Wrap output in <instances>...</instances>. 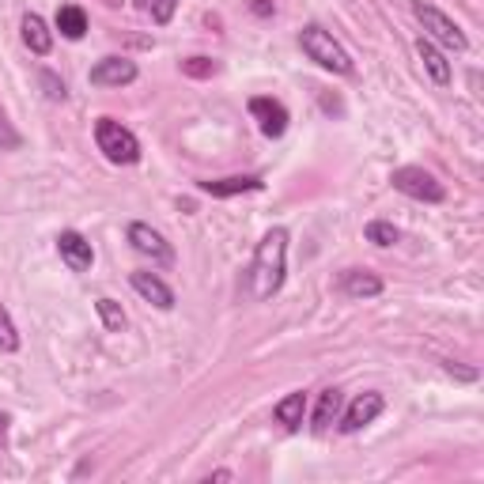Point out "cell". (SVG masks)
<instances>
[{
    "label": "cell",
    "mask_w": 484,
    "mask_h": 484,
    "mask_svg": "<svg viewBox=\"0 0 484 484\" xmlns=\"http://www.w3.org/2000/svg\"><path fill=\"white\" fill-rule=\"evenodd\" d=\"M337 413H341V390H322L318 409H314V432H329Z\"/></svg>",
    "instance_id": "obj_18"
},
{
    "label": "cell",
    "mask_w": 484,
    "mask_h": 484,
    "mask_svg": "<svg viewBox=\"0 0 484 484\" xmlns=\"http://www.w3.org/2000/svg\"><path fill=\"white\" fill-rule=\"evenodd\" d=\"M15 348H19L15 322H12V314L5 310V303H0V352H15Z\"/></svg>",
    "instance_id": "obj_21"
},
{
    "label": "cell",
    "mask_w": 484,
    "mask_h": 484,
    "mask_svg": "<svg viewBox=\"0 0 484 484\" xmlns=\"http://www.w3.org/2000/svg\"><path fill=\"white\" fill-rule=\"evenodd\" d=\"M129 242H133V250L137 254H144V258H152L156 265H171L175 261V250H171V242H166L156 227H148V223H129Z\"/></svg>",
    "instance_id": "obj_6"
},
{
    "label": "cell",
    "mask_w": 484,
    "mask_h": 484,
    "mask_svg": "<svg viewBox=\"0 0 484 484\" xmlns=\"http://www.w3.org/2000/svg\"><path fill=\"white\" fill-rule=\"evenodd\" d=\"M216 61H208V57H189V61H182V72L185 76H197V80H204V76H216Z\"/></svg>",
    "instance_id": "obj_22"
},
{
    "label": "cell",
    "mask_w": 484,
    "mask_h": 484,
    "mask_svg": "<svg viewBox=\"0 0 484 484\" xmlns=\"http://www.w3.org/2000/svg\"><path fill=\"white\" fill-rule=\"evenodd\" d=\"M254 12L258 15H272V0H254Z\"/></svg>",
    "instance_id": "obj_27"
},
{
    "label": "cell",
    "mask_w": 484,
    "mask_h": 484,
    "mask_svg": "<svg viewBox=\"0 0 484 484\" xmlns=\"http://www.w3.org/2000/svg\"><path fill=\"white\" fill-rule=\"evenodd\" d=\"M129 284L137 288V296H144L152 307H159V310H171V307H175V291L166 288V284L156 277V272H133Z\"/></svg>",
    "instance_id": "obj_12"
},
{
    "label": "cell",
    "mask_w": 484,
    "mask_h": 484,
    "mask_svg": "<svg viewBox=\"0 0 484 484\" xmlns=\"http://www.w3.org/2000/svg\"><path fill=\"white\" fill-rule=\"evenodd\" d=\"M57 250H61V258H65V265L72 272H88L91 261H95V250H91L88 239L80 235V231H61V235H57Z\"/></svg>",
    "instance_id": "obj_10"
},
{
    "label": "cell",
    "mask_w": 484,
    "mask_h": 484,
    "mask_svg": "<svg viewBox=\"0 0 484 484\" xmlns=\"http://www.w3.org/2000/svg\"><path fill=\"white\" fill-rule=\"evenodd\" d=\"M284 269H288V231L272 227L269 235L258 242L254 265H250V296L254 299H272L284 284Z\"/></svg>",
    "instance_id": "obj_1"
},
{
    "label": "cell",
    "mask_w": 484,
    "mask_h": 484,
    "mask_svg": "<svg viewBox=\"0 0 484 484\" xmlns=\"http://www.w3.org/2000/svg\"><path fill=\"white\" fill-rule=\"evenodd\" d=\"M341 291L352 299H375V296H383V280H378L371 269H345L341 272Z\"/></svg>",
    "instance_id": "obj_11"
},
{
    "label": "cell",
    "mask_w": 484,
    "mask_h": 484,
    "mask_svg": "<svg viewBox=\"0 0 484 484\" xmlns=\"http://www.w3.org/2000/svg\"><path fill=\"white\" fill-rule=\"evenodd\" d=\"M299 46H303V53L310 57V61H318L322 69H329V72H337V76H348L352 72V57L345 53V46L337 42L329 31H322V27H303V34H299Z\"/></svg>",
    "instance_id": "obj_2"
},
{
    "label": "cell",
    "mask_w": 484,
    "mask_h": 484,
    "mask_svg": "<svg viewBox=\"0 0 484 484\" xmlns=\"http://www.w3.org/2000/svg\"><path fill=\"white\" fill-rule=\"evenodd\" d=\"M24 42H27V50L31 53H38V57H46L50 50H53V34H50V27H46V19H42L38 12H27L24 15Z\"/></svg>",
    "instance_id": "obj_14"
},
{
    "label": "cell",
    "mask_w": 484,
    "mask_h": 484,
    "mask_svg": "<svg viewBox=\"0 0 484 484\" xmlns=\"http://www.w3.org/2000/svg\"><path fill=\"white\" fill-rule=\"evenodd\" d=\"M19 144H24V137H19L15 129H12V121H8V114L0 110V152H15Z\"/></svg>",
    "instance_id": "obj_23"
},
{
    "label": "cell",
    "mask_w": 484,
    "mask_h": 484,
    "mask_svg": "<svg viewBox=\"0 0 484 484\" xmlns=\"http://www.w3.org/2000/svg\"><path fill=\"white\" fill-rule=\"evenodd\" d=\"M250 114L258 118V125H261V133L265 137H284V129H288V107L280 99H269V95H258V99H250Z\"/></svg>",
    "instance_id": "obj_8"
},
{
    "label": "cell",
    "mask_w": 484,
    "mask_h": 484,
    "mask_svg": "<svg viewBox=\"0 0 484 484\" xmlns=\"http://www.w3.org/2000/svg\"><path fill=\"white\" fill-rule=\"evenodd\" d=\"M95 310H99V318H102V326H107L110 333H121L125 326H129V318H125V310H121V303H114V299H99V303H95Z\"/></svg>",
    "instance_id": "obj_19"
},
{
    "label": "cell",
    "mask_w": 484,
    "mask_h": 484,
    "mask_svg": "<svg viewBox=\"0 0 484 484\" xmlns=\"http://www.w3.org/2000/svg\"><path fill=\"white\" fill-rule=\"evenodd\" d=\"M57 31L69 42H80L83 34H88V15H83V8H76V5L57 8Z\"/></svg>",
    "instance_id": "obj_17"
},
{
    "label": "cell",
    "mask_w": 484,
    "mask_h": 484,
    "mask_svg": "<svg viewBox=\"0 0 484 484\" xmlns=\"http://www.w3.org/2000/svg\"><path fill=\"white\" fill-rule=\"evenodd\" d=\"M386 409V397L383 394H378V390H367V394H360V397H356V402L345 409V416H341V432H360V428H367L371 424V420L378 416V413H383Z\"/></svg>",
    "instance_id": "obj_7"
},
{
    "label": "cell",
    "mask_w": 484,
    "mask_h": 484,
    "mask_svg": "<svg viewBox=\"0 0 484 484\" xmlns=\"http://www.w3.org/2000/svg\"><path fill=\"white\" fill-rule=\"evenodd\" d=\"M175 8H178V0H148V12H152V19L163 27V24H171L175 19Z\"/></svg>",
    "instance_id": "obj_24"
},
{
    "label": "cell",
    "mask_w": 484,
    "mask_h": 484,
    "mask_svg": "<svg viewBox=\"0 0 484 484\" xmlns=\"http://www.w3.org/2000/svg\"><path fill=\"white\" fill-rule=\"evenodd\" d=\"M95 144H99V152L107 156L110 163H118V166H129V163L140 159V140L114 118H99L95 121Z\"/></svg>",
    "instance_id": "obj_3"
},
{
    "label": "cell",
    "mask_w": 484,
    "mask_h": 484,
    "mask_svg": "<svg viewBox=\"0 0 484 484\" xmlns=\"http://www.w3.org/2000/svg\"><path fill=\"white\" fill-rule=\"evenodd\" d=\"M447 375H458V378H466V383H473V378H477V371H466V367H454V364H447Z\"/></svg>",
    "instance_id": "obj_26"
},
{
    "label": "cell",
    "mask_w": 484,
    "mask_h": 484,
    "mask_svg": "<svg viewBox=\"0 0 484 484\" xmlns=\"http://www.w3.org/2000/svg\"><path fill=\"white\" fill-rule=\"evenodd\" d=\"M265 182L258 175H235V178H216V182H201L208 197H235V194H258Z\"/></svg>",
    "instance_id": "obj_13"
},
{
    "label": "cell",
    "mask_w": 484,
    "mask_h": 484,
    "mask_svg": "<svg viewBox=\"0 0 484 484\" xmlns=\"http://www.w3.org/2000/svg\"><path fill=\"white\" fill-rule=\"evenodd\" d=\"M133 80H137V65L129 57H102L91 69L95 88H121V83H133Z\"/></svg>",
    "instance_id": "obj_9"
},
{
    "label": "cell",
    "mask_w": 484,
    "mask_h": 484,
    "mask_svg": "<svg viewBox=\"0 0 484 484\" xmlns=\"http://www.w3.org/2000/svg\"><path fill=\"white\" fill-rule=\"evenodd\" d=\"M394 189L397 194H405L413 201H428V204H439L447 197V189L439 185V178L432 171H424V166H397L394 171Z\"/></svg>",
    "instance_id": "obj_5"
},
{
    "label": "cell",
    "mask_w": 484,
    "mask_h": 484,
    "mask_svg": "<svg viewBox=\"0 0 484 484\" xmlns=\"http://www.w3.org/2000/svg\"><path fill=\"white\" fill-rule=\"evenodd\" d=\"M38 80H42V88H46V95H50L53 102H61V99H65V83H61L53 72H42Z\"/></svg>",
    "instance_id": "obj_25"
},
{
    "label": "cell",
    "mask_w": 484,
    "mask_h": 484,
    "mask_svg": "<svg viewBox=\"0 0 484 484\" xmlns=\"http://www.w3.org/2000/svg\"><path fill=\"white\" fill-rule=\"evenodd\" d=\"M416 57L420 61H424V69H428V76L439 83V88H447V83H451V65H447V57L443 53H439L435 46H432V42L428 38H420L416 42Z\"/></svg>",
    "instance_id": "obj_16"
},
{
    "label": "cell",
    "mask_w": 484,
    "mask_h": 484,
    "mask_svg": "<svg viewBox=\"0 0 484 484\" xmlns=\"http://www.w3.org/2000/svg\"><path fill=\"white\" fill-rule=\"evenodd\" d=\"M5 432H8V416H5V413H0V435H5Z\"/></svg>",
    "instance_id": "obj_28"
},
{
    "label": "cell",
    "mask_w": 484,
    "mask_h": 484,
    "mask_svg": "<svg viewBox=\"0 0 484 484\" xmlns=\"http://www.w3.org/2000/svg\"><path fill=\"white\" fill-rule=\"evenodd\" d=\"M272 416H277V424H284L288 432H299L303 428V416H307V394L296 390L277 402V409H272Z\"/></svg>",
    "instance_id": "obj_15"
},
{
    "label": "cell",
    "mask_w": 484,
    "mask_h": 484,
    "mask_svg": "<svg viewBox=\"0 0 484 484\" xmlns=\"http://www.w3.org/2000/svg\"><path fill=\"white\" fill-rule=\"evenodd\" d=\"M413 15L420 19V27H424L428 42H439V46H447V50H454V53H461V50L470 46L466 34H461V27L454 24L451 15L439 12V8H432V5H413Z\"/></svg>",
    "instance_id": "obj_4"
},
{
    "label": "cell",
    "mask_w": 484,
    "mask_h": 484,
    "mask_svg": "<svg viewBox=\"0 0 484 484\" xmlns=\"http://www.w3.org/2000/svg\"><path fill=\"white\" fill-rule=\"evenodd\" d=\"M397 239H402V231H397L394 223H386V220H371V223H367V242H375V246H394Z\"/></svg>",
    "instance_id": "obj_20"
}]
</instances>
